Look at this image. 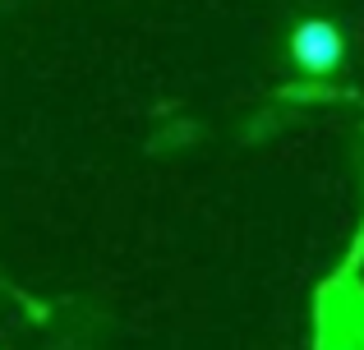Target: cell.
I'll use <instances>...</instances> for the list:
<instances>
[{"label":"cell","instance_id":"cell-1","mask_svg":"<svg viewBox=\"0 0 364 350\" xmlns=\"http://www.w3.org/2000/svg\"><path fill=\"white\" fill-rule=\"evenodd\" d=\"M341 55H346V42H341L337 23H328V18H304L291 33V60L314 79H328L341 65Z\"/></svg>","mask_w":364,"mask_h":350},{"label":"cell","instance_id":"cell-2","mask_svg":"<svg viewBox=\"0 0 364 350\" xmlns=\"http://www.w3.org/2000/svg\"><path fill=\"white\" fill-rule=\"evenodd\" d=\"M318 350H360L350 341V332L337 323V314L328 318V309H323V318H318Z\"/></svg>","mask_w":364,"mask_h":350},{"label":"cell","instance_id":"cell-3","mask_svg":"<svg viewBox=\"0 0 364 350\" xmlns=\"http://www.w3.org/2000/svg\"><path fill=\"white\" fill-rule=\"evenodd\" d=\"M332 314H337V323L350 332V341H355V346L364 350V300H360L355 309H350V314H341V309H332Z\"/></svg>","mask_w":364,"mask_h":350}]
</instances>
